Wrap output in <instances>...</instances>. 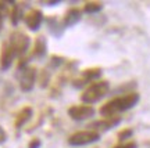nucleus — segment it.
<instances>
[{
	"label": "nucleus",
	"instance_id": "1",
	"mask_svg": "<svg viewBox=\"0 0 150 148\" xmlns=\"http://www.w3.org/2000/svg\"><path fill=\"white\" fill-rule=\"evenodd\" d=\"M139 98H140L139 93L129 91L127 94L121 95V97H115V98L110 100L108 102H106V104L100 108V114H102L104 118L115 116L120 112L134 108V107L138 104Z\"/></svg>",
	"mask_w": 150,
	"mask_h": 148
},
{
	"label": "nucleus",
	"instance_id": "2",
	"mask_svg": "<svg viewBox=\"0 0 150 148\" xmlns=\"http://www.w3.org/2000/svg\"><path fill=\"white\" fill-rule=\"evenodd\" d=\"M108 90H110V83L107 80H97L93 82L91 86H88L83 93L81 94V100L85 104H93L97 102L99 100H102L104 95H107Z\"/></svg>",
	"mask_w": 150,
	"mask_h": 148
},
{
	"label": "nucleus",
	"instance_id": "3",
	"mask_svg": "<svg viewBox=\"0 0 150 148\" xmlns=\"http://www.w3.org/2000/svg\"><path fill=\"white\" fill-rule=\"evenodd\" d=\"M100 138V134L93 130H81V132H76L74 134H71L68 137V144L70 145H74V147H82V145H89V144H93L99 141Z\"/></svg>",
	"mask_w": 150,
	"mask_h": 148
},
{
	"label": "nucleus",
	"instance_id": "4",
	"mask_svg": "<svg viewBox=\"0 0 150 148\" xmlns=\"http://www.w3.org/2000/svg\"><path fill=\"white\" fill-rule=\"evenodd\" d=\"M8 43H10V46L13 47L16 55H18V57H22L28 51V48H29V37L25 33H22V32H14V33H11Z\"/></svg>",
	"mask_w": 150,
	"mask_h": 148
},
{
	"label": "nucleus",
	"instance_id": "5",
	"mask_svg": "<svg viewBox=\"0 0 150 148\" xmlns=\"http://www.w3.org/2000/svg\"><path fill=\"white\" fill-rule=\"evenodd\" d=\"M38 72L36 68L33 67H25L24 69H21V76H20V89L22 91H31L33 89V86L36 83Z\"/></svg>",
	"mask_w": 150,
	"mask_h": 148
},
{
	"label": "nucleus",
	"instance_id": "6",
	"mask_svg": "<svg viewBox=\"0 0 150 148\" xmlns=\"http://www.w3.org/2000/svg\"><path fill=\"white\" fill-rule=\"evenodd\" d=\"M96 114V109L92 105L88 104H81V105H72L68 108V115L74 121H85L89 119Z\"/></svg>",
	"mask_w": 150,
	"mask_h": 148
},
{
	"label": "nucleus",
	"instance_id": "7",
	"mask_svg": "<svg viewBox=\"0 0 150 148\" xmlns=\"http://www.w3.org/2000/svg\"><path fill=\"white\" fill-rule=\"evenodd\" d=\"M121 122V116L120 115H115V116H110V118H104L102 121H96L89 123V130H93L100 134V132H106V130H110L114 126H117L118 123Z\"/></svg>",
	"mask_w": 150,
	"mask_h": 148
},
{
	"label": "nucleus",
	"instance_id": "8",
	"mask_svg": "<svg viewBox=\"0 0 150 148\" xmlns=\"http://www.w3.org/2000/svg\"><path fill=\"white\" fill-rule=\"evenodd\" d=\"M24 21L31 31H38L40 28V24L43 21V13L38 8H32L29 10L24 17Z\"/></svg>",
	"mask_w": 150,
	"mask_h": 148
},
{
	"label": "nucleus",
	"instance_id": "9",
	"mask_svg": "<svg viewBox=\"0 0 150 148\" xmlns=\"http://www.w3.org/2000/svg\"><path fill=\"white\" fill-rule=\"evenodd\" d=\"M14 57H16V53L13 47L10 46V43L6 42L3 44V48H1V55H0V68L6 71L11 67V64L14 61Z\"/></svg>",
	"mask_w": 150,
	"mask_h": 148
},
{
	"label": "nucleus",
	"instance_id": "10",
	"mask_svg": "<svg viewBox=\"0 0 150 148\" xmlns=\"http://www.w3.org/2000/svg\"><path fill=\"white\" fill-rule=\"evenodd\" d=\"M82 18V11L76 7H72L70 10L65 11L64 17H63V25L64 27H74L75 24H78Z\"/></svg>",
	"mask_w": 150,
	"mask_h": 148
},
{
	"label": "nucleus",
	"instance_id": "11",
	"mask_svg": "<svg viewBox=\"0 0 150 148\" xmlns=\"http://www.w3.org/2000/svg\"><path fill=\"white\" fill-rule=\"evenodd\" d=\"M46 51H47V43H46V39L45 36H38L36 40H35V46H33V57L36 58H43L46 55Z\"/></svg>",
	"mask_w": 150,
	"mask_h": 148
},
{
	"label": "nucleus",
	"instance_id": "12",
	"mask_svg": "<svg viewBox=\"0 0 150 148\" xmlns=\"http://www.w3.org/2000/svg\"><path fill=\"white\" fill-rule=\"evenodd\" d=\"M31 116H32V108H31V107H24L21 111L17 114L14 126H16L17 129L22 127L28 121H29V119H31Z\"/></svg>",
	"mask_w": 150,
	"mask_h": 148
},
{
	"label": "nucleus",
	"instance_id": "13",
	"mask_svg": "<svg viewBox=\"0 0 150 148\" xmlns=\"http://www.w3.org/2000/svg\"><path fill=\"white\" fill-rule=\"evenodd\" d=\"M102 10H103L102 1H86L83 7H82V11L86 13V14H96V13Z\"/></svg>",
	"mask_w": 150,
	"mask_h": 148
},
{
	"label": "nucleus",
	"instance_id": "14",
	"mask_svg": "<svg viewBox=\"0 0 150 148\" xmlns=\"http://www.w3.org/2000/svg\"><path fill=\"white\" fill-rule=\"evenodd\" d=\"M102 76V69L100 68H88L82 72V78L89 82V80H96Z\"/></svg>",
	"mask_w": 150,
	"mask_h": 148
},
{
	"label": "nucleus",
	"instance_id": "15",
	"mask_svg": "<svg viewBox=\"0 0 150 148\" xmlns=\"http://www.w3.org/2000/svg\"><path fill=\"white\" fill-rule=\"evenodd\" d=\"M132 134H134V130H132V129H129V127H127V129H122L121 132L118 133V141L124 143L125 140H128L129 137H132Z\"/></svg>",
	"mask_w": 150,
	"mask_h": 148
},
{
	"label": "nucleus",
	"instance_id": "16",
	"mask_svg": "<svg viewBox=\"0 0 150 148\" xmlns=\"http://www.w3.org/2000/svg\"><path fill=\"white\" fill-rule=\"evenodd\" d=\"M20 18H21V11H20V7H18L17 4H14L13 10H11V22H13V25H17L18 21H20Z\"/></svg>",
	"mask_w": 150,
	"mask_h": 148
},
{
	"label": "nucleus",
	"instance_id": "17",
	"mask_svg": "<svg viewBox=\"0 0 150 148\" xmlns=\"http://www.w3.org/2000/svg\"><path fill=\"white\" fill-rule=\"evenodd\" d=\"M49 80H50V75L46 69H43L40 75H39V86L40 87H46L49 85Z\"/></svg>",
	"mask_w": 150,
	"mask_h": 148
},
{
	"label": "nucleus",
	"instance_id": "18",
	"mask_svg": "<svg viewBox=\"0 0 150 148\" xmlns=\"http://www.w3.org/2000/svg\"><path fill=\"white\" fill-rule=\"evenodd\" d=\"M63 62H64V58L57 57V55H53V57H52V61H50V65H53V67H59V65H61Z\"/></svg>",
	"mask_w": 150,
	"mask_h": 148
},
{
	"label": "nucleus",
	"instance_id": "19",
	"mask_svg": "<svg viewBox=\"0 0 150 148\" xmlns=\"http://www.w3.org/2000/svg\"><path fill=\"white\" fill-rule=\"evenodd\" d=\"M40 144H42V141L39 140V138H32L31 141H29V144H28V148H40Z\"/></svg>",
	"mask_w": 150,
	"mask_h": 148
},
{
	"label": "nucleus",
	"instance_id": "20",
	"mask_svg": "<svg viewBox=\"0 0 150 148\" xmlns=\"http://www.w3.org/2000/svg\"><path fill=\"white\" fill-rule=\"evenodd\" d=\"M114 148H136V143L135 141H128V143H122V144H118Z\"/></svg>",
	"mask_w": 150,
	"mask_h": 148
},
{
	"label": "nucleus",
	"instance_id": "21",
	"mask_svg": "<svg viewBox=\"0 0 150 148\" xmlns=\"http://www.w3.org/2000/svg\"><path fill=\"white\" fill-rule=\"evenodd\" d=\"M6 140H7V133H6V130L3 127L0 126V144L6 143Z\"/></svg>",
	"mask_w": 150,
	"mask_h": 148
}]
</instances>
